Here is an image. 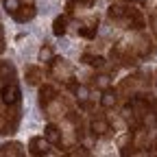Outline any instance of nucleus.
Segmentation results:
<instances>
[{"instance_id": "nucleus-1", "label": "nucleus", "mask_w": 157, "mask_h": 157, "mask_svg": "<svg viewBox=\"0 0 157 157\" xmlns=\"http://www.w3.org/2000/svg\"><path fill=\"white\" fill-rule=\"evenodd\" d=\"M0 101H2L5 107H13L22 103V92H20V85L15 78L0 83Z\"/></svg>"}, {"instance_id": "nucleus-2", "label": "nucleus", "mask_w": 157, "mask_h": 157, "mask_svg": "<svg viewBox=\"0 0 157 157\" xmlns=\"http://www.w3.org/2000/svg\"><path fill=\"white\" fill-rule=\"evenodd\" d=\"M120 24H122V29H131V31H137V33H142V31H144V26H146V20H144L142 11L137 9V7L129 5V7H127V13H124V17L120 20Z\"/></svg>"}, {"instance_id": "nucleus-3", "label": "nucleus", "mask_w": 157, "mask_h": 157, "mask_svg": "<svg viewBox=\"0 0 157 157\" xmlns=\"http://www.w3.org/2000/svg\"><path fill=\"white\" fill-rule=\"evenodd\" d=\"M48 76H55V81H68L70 76H74L72 74V66L66 61V59H61V57H55L52 61H48Z\"/></svg>"}, {"instance_id": "nucleus-4", "label": "nucleus", "mask_w": 157, "mask_h": 157, "mask_svg": "<svg viewBox=\"0 0 157 157\" xmlns=\"http://www.w3.org/2000/svg\"><path fill=\"white\" fill-rule=\"evenodd\" d=\"M90 133H92L94 137H111L116 131H113L111 122L107 120L101 111H98V113H94L92 122H90Z\"/></svg>"}, {"instance_id": "nucleus-5", "label": "nucleus", "mask_w": 157, "mask_h": 157, "mask_svg": "<svg viewBox=\"0 0 157 157\" xmlns=\"http://www.w3.org/2000/svg\"><path fill=\"white\" fill-rule=\"evenodd\" d=\"M57 96H59V92L55 90V85H50V83H44V85H39V94H37L39 107H42V109L46 111V109H48V105L57 101Z\"/></svg>"}, {"instance_id": "nucleus-6", "label": "nucleus", "mask_w": 157, "mask_h": 157, "mask_svg": "<svg viewBox=\"0 0 157 157\" xmlns=\"http://www.w3.org/2000/svg\"><path fill=\"white\" fill-rule=\"evenodd\" d=\"M29 153L39 157V155H48L50 153V142L46 140L44 135H35L29 140Z\"/></svg>"}, {"instance_id": "nucleus-7", "label": "nucleus", "mask_w": 157, "mask_h": 157, "mask_svg": "<svg viewBox=\"0 0 157 157\" xmlns=\"http://www.w3.org/2000/svg\"><path fill=\"white\" fill-rule=\"evenodd\" d=\"M35 15H37V9H35V5L29 0L26 5H24V2L20 5V9H17V11H15L11 17L15 20V22H31V20H33Z\"/></svg>"}, {"instance_id": "nucleus-8", "label": "nucleus", "mask_w": 157, "mask_h": 157, "mask_svg": "<svg viewBox=\"0 0 157 157\" xmlns=\"http://www.w3.org/2000/svg\"><path fill=\"white\" fill-rule=\"evenodd\" d=\"M44 137H46L52 146H61V148H63V133H61V129H59L57 124L48 122V124L44 127Z\"/></svg>"}, {"instance_id": "nucleus-9", "label": "nucleus", "mask_w": 157, "mask_h": 157, "mask_svg": "<svg viewBox=\"0 0 157 157\" xmlns=\"http://www.w3.org/2000/svg\"><path fill=\"white\" fill-rule=\"evenodd\" d=\"M135 85H137V76L133 74H129V76H124L120 83H118V87H116V92H118V96L120 98H129L131 94H133V90H135Z\"/></svg>"}, {"instance_id": "nucleus-10", "label": "nucleus", "mask_w": 157, "mask_h": 157, "mask_svg": "<svg viewBox=\"0 0 157 157\" xmlns=\"http://www.w3.org/2000/svg\"><path fill=\"white\" fill-rule=\"evenodd\" d=\"M24 78L29 85H42V78H44V70L39 66H26L24 70Z\"/></svg>"}, {"instance_id": "nucleus-11", "label": "nucleus", "mask_w": 157, "mask_h": 157, "mask_svg": "<svg viewBox=\"0 0 157 157\" xmlns=\"http://www.w3.org/2000/svg\"><path fill=\"white\" fill-rule=\"evenodd\" d=\"M118 92L116 90H111V87H107V90H103V94H101V107L103 109H113L116 105H118Z\"/></svg>"}, {"instance_id": "nucleus-12", "label": "nucleus", "mask_w": 157, "mask_h": 157, "mask_svg": "<svg viewBox=\"0 0 157 157\" xmlns=\"http://www.w3.org/2000/svg\"><path fill=\"white\" fill-rule=\"evenodd\" d=\"M127 2H122V0H120V2H111L109 5V9H107V15L113 20V22H120V20L124 17V13H127Z\"/></svg>"}, {"instance_id": "nucleus-13", "label": "nucleus", "mask_w": 157, "mask_h": 157, "mask_svg": "<svg viewBox=\"0 0 157 157\" xmlns=\"http://www.w3.org/2000/svg\"><path fill=\"white\" fill-rule=\"evenodd\" d=\"M81 63H85V66H90V68H96V70H105V66H107L105 57H101V55H90V52H85V55L81 57Z\"/></svg>"}, {"instance_id": "nucleus-14", "label": "nucleus", "mask_w": 157, "mask_h": 157, "mask_svg": "<svg viewBox=\"0 0 157 157\" xmlns=\"http://www.w3.org/2000/svg\"><path fill=\"white\" fill-rule=\"evenodd\" d=\"M20 157V155H24V148L20 142H7L0 146V157Z\"/></svg>"}, {"instance_id": "nucleus-15", "label": "nucleus", "mask_w": 157, "mask_h": 157, "mask_svg": "<svg viewBox=\"0 0 157 157\" xmlns=\"http://www.w3.org/2000/svg\"><path fill=\"white\" fill-rule=\"evenodd\" d=\"M68 20H70V15H68V13L57 15V17H55V22H52V33H55L57 37H63V35L68 33Z\"/></svg>"}, {"instance_id": "nucleus-16", "label": "nucleus", "mask_w": 157, "mask_h": 157, "mask_svg": "<svg viewBox=\"0 0 157 157\" xmlns=\"http://www.w3.org/2000/svg\"><path fill=\"white\" fill-rule=\"evenodd\" d=\"M94 7V0H68L66 2V13L72 15L76 9H92Z\"/></svg>"}, {"instance_id": "nucleus-17", "label": "nucleus", "mask_w": 157, "mask_h": 157, "mask_svg": "<svg viewBox=\"0 0 157 157\" xmlns=\"http://www.w3.org/2000/svg\"><path fill=\"white\" fill-rule=\"evenodd\" d=\"M11 78H15V68L9 61H0V83L11 81Z\"/></svg>"}, {"instance_id": "nucleus-18", "label": "nucleus", "mask_w": 157, "mask_h": 157, "mask_svg": "<svg viewBox=\"0 0 157 157\" xmlns=\"http://www.w3.org/2000/svg\"><path fill=\"white\" fill-rule=\"evenodd\" d=\"M124 50H127V42H116V44L111 46V50H109V59H111V61H118V63H120V59H122Z\"/></svg>"}, {"instance_id": "nucleus-19", "label": "nucleus", "mask_w": 157, "mask_h": 157, "mask_svg": "<svg viewBox=\"0 0 157 157\" xmlns=\"http://www.w3.org/2000/svg\"><path fill=\"white\" fill-rule=\"evenodd\" d=\"M39 61H44V63H48V61H52L55 59V52H52V48H50V44H44L42 48H39Z\"/></svg>"}, {"instance_id": "nucleus-20", "label": "nucleus", "mask_w": 157, "mask_h": 157, "mask_svg": "<svg viewBox=\"0 0 157 157\" xmlns=\"http://www.w3.org/2000/svg\"><path fill=\"white\" fill-rule=\"evenodd\" d=\"M109 78H111V74H107V72H105V74H98V76L94 78L96 90H101V92H103V90H107V87H109V83H111Z\"/></svg>"}, {"instance_id": "nucleus-21", "label": "nucleus", "mask_w": 157, "mask_h": 157, "mask_svg": "<svg viewBox=\"0 0 157 157\" xmlns=\"http://www.w3.org/2000/svg\"><path fill=\"white\" fill-rule=\"evenodd\" d=\"M76 31H78V35L85 37V39H94L96 37V26H90V24H81Z\"/></svg>"}, {"instance_id": "nucleus-22", "label": "nucleus", "mask_w": 157, "mask_h": 157, "mask_svg": "<svg viewBox=\"0 0 157 157\" xmlns=\"http://www.w3.org/2000/svg\"><path fill=\"white\" fill-rule=\"evenodd\" d=\"M2 2H5V11H7L9 15H13V13L20 9V5H22L20 0H2Z\"/></svg>"}, {"instance_id": "nucleus-23", "label": "nucleus", "mask_w": 157, "mask_h": 157, "mask_svg": "<svg viewBox=\"0 0 157 157\" xmlns=\"http://www.w3.org/2000/svg\"><path fill=\"white\" fill-rule=\"evenodd\" d=\"M5 52V29H2V24H0V55Z\"/></svg>"}, {"instance_id": "nucleus-24", "label": "nucleus", "mask_w": 157, "mask_h": 157, "mask_svg": "<svg viewBox=\"0 0 157 157\" xmlns=\"http://www.w3.org/2000/svg\"><path fill=\"white\" fill-rule=\"evenodd\" d=\"M148 22H151V26H155V24H157V7L151 11V15H148Z\"/></svg>"}, {"instance_id": "nucleus-25", "label": "nucleus", "mask_w": 157, "mask_h": 157, "mask_svg": "<svg viewBox=\"0 0 157 157\" xmlns=\"http://www.w3.org/2000/svg\"><path fill=\"white\" fill-rule=\"evenodd\" d=\"M137 2H140V5H146V2H148V0H137Z\"/></svg>"}, {"instance_id": "nucleus-26", "label": "nucleus", "mask_w": 157, "mask_h": 157, "mask_svg": "<svg viewBox=\"0 0 157 157\" xmlns=\"http://www.w3.org/2000/svg\"><path fill=\"white\" fill-rule=\"evenodd\" d=\"M129 2H133V0H129Z\"/></svg>"}, {"instance_id": "nucleus-27", "label": "nucleus", "mask_w": 157, "mask_h": 157, "mask_svg": "<svg viewBox=\"0 0 157 157\" xmlns=\"http://www.w3.org/2000/svg\"><path fill=\"white\" fill-rule=\"evenodd\" d=\"M155 74H157V70H155Z\"/></svg>"}]
</instances>
